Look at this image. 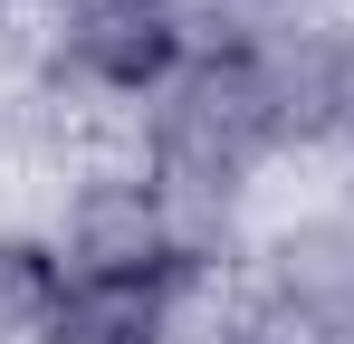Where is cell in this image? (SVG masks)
Returning a JSON list of instances; mask_svg holds the SVG:
<instances>
[{
	"instance_id": "1",
	"label": "cell",
	"mask_w": 354,
	"mask_h": 344,
	"mask_svg": "<svg viewBox=\"0 0 354 344\" xmlns=\"http://www.w3.org/2000/svg\"><path fill=\"white\" fill-rule=\"evenodd\" d=\"M288 153V96H278V39H201L192 67L144 115V172L182 201H239L249 172Z\"/></svg>"
},
{
	"instance_id": "2",
	"label": "cell",
	"mask_w": 354,
	"mask_h": 344,
	"mask_svg": "<svg viewBox=\"0 0 354 344\" xmlns=\"http://www.w3.org/2000/svg\"><path fill=\"white\" fill-rule=\"evenodd\" d=\"M67 278L86 287H173L192 296L201 287V239H192V201L163 191L153 172H86L77 201H67Z\"/></svg>"
},
{
	"instance_id": "3",
	"label": "cell",
	"mask_w": 354,
	"mask_h": 344,
	"mask_svg": "<svg viewBox=\"0 0 354 344\" xmlns=\"http://www.w3.org/2000/svg\"><path fill=\"white\" fill-rule=\"evenodd\" d=\"M192 10L182 0H58V67L77 96H163L192 67Z\"/></svg>"
},
{
	"instance_id": "4",
	"label": "cell",
	"mask_w": 354,
	"mask_h": 344,
	"mask_svg": "<svg viewBox=\"0 0 354 344\" xmlns=\"http://www.w3.org/2000/svg\"><path fill=\"white\" fill-rule=\"evenodd\" d=\"M268 287H278V306H288L306 335L354 344V229H335V220L288 229L268 249Z\"/></svg>"
},
{
	"instance_id": "5",
	"label": "cell",
	"mask_w": 354,
	"mask_h": 344,
	"mask_svg": "<svg viewBox=\"0 0 354 344\" xmlns=\"http://www.w3.org/2000/svg\"><path fill=\"white\" fill-rule=\"evenodd\" d=\"M67 249L48 229H0V344H48L67 306Z\"/></svg>"
},
{
	"instance_id": "6",
	"label": "cell",
	"mask_w": 354,
	"mask_h": 344,
	"mask_svg": "<svg viewBox=\"0 0 354 344\" xmlns=\"http://www.w3.org/2000/svg\"><path fill=\"white\" fill-rule=\"evenodd\" d=\"M182 316L173 287H67L58 325H48V344H163Z\"/></svg>"
},
{
	"instance_id": "7",
	"label": "cell",
	"mask_w": 354,
	"mask_h": 344,
	"mask_svg": "<svg viewBox=\"0 0 354 344\" xmlns=\"http://www.w3.org/2000/svg\"><path fill=\"white\" fill-rule=\"evenodd\" d=\"M326 134L354 144V19L326 29Z\"/></svg>"
},
{
	"instance_id": "8",
	"label": "cell",
	"mask_w": 354,
	"mask_h": 344,
	"mask_svg": "<svg viewBox=\"0 0 354 344\" xmlns=\"http://www.w3.org/2000/svg\"><path fill=\"white\" fill-rule=\"evenodd\" d=\"M221 344H268V335H221Z\"/></svg>"
}]
</instances>
